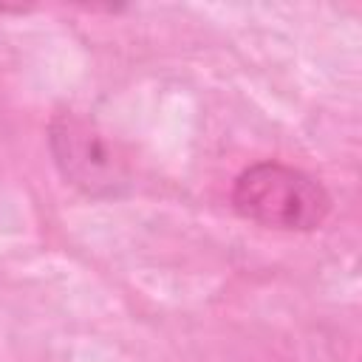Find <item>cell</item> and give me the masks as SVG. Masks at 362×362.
Instances as JSON below:
<instances>
[{
	"label": "cell",
	"instance_id": "7a4b0ae2",
	"mask_svg": "<svg viewBox=\"0 0 362 362\" xmlns=\"http://www.w3.org/2000/svg\"><path fill=\"white\" fill-rule=\"evenodd\" d=\"M48 150L62 178L90 198H122L133 187L119 147L76 113H59L48 124Z\"/></svg>",
	"mask_w": 362,
	"mask_h": 362
},
{
	"label": "cell",
	"instance_id": "6da1fadb",
	"mask_svg": "<svg viewBox=\"0 0 362 362\" xmlns=\"http://www.w3.org/2000/svg\"><path fill=\"white\" fill-rule=\"evenodd\" d=\"M232 206L240 218L257 226L314 232L331 212V195L311 173L300 167L257 161L235 178Z\"/></svg>",
	"mask_w": 362,
	"mask_h": 362
}]
</instances>
